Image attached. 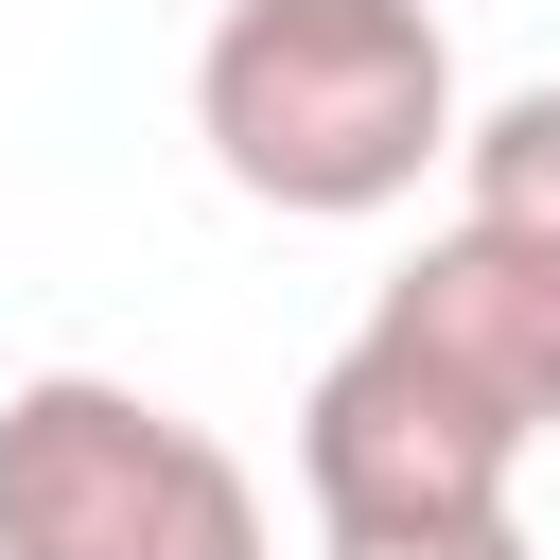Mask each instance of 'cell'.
Masks as SVG:
<instances>
[{
	"mask_svg": "<svg viewBox=\"0 0 560 560\" xmlns=\"http://www.w3.org/2000/svg\"><path fill=\"white\" fill-rule=\"evenodd\" d=\"M332 560H525V525L508 508H472V525H315Z\"/></svg>",
	"mask_w": 560,
	"mask_h": 560,
	"instance_id": "obj_6",
	"label": "cell"
},
{
	"mask_svg": "<svg viewBox=\"0 0 560 560\" xmlns=\"http://www.w3.org/2000/svg\"><path fill=\"white\" fill-rule=\"evenodd\" d=\"M192 140L280 228H368L455 158L438 0H228L192 52Z\"/></svg>",
	"mask_w": 560,
	"mask_h": 560,
	"instance_id": "obj_1",
	"label": "cell"
},
{
	"mask_svg": "<svg viewBox=\"0 0 560 560\" xmlns=\"http://www.w3.org/2000/svg\"><path fill=\"white\" fill-rule=\"evenodd\" d=\"M455 210L560 262V88H508V105H490V122L455 140Z\"/></svg>",
	"mask_w": 560,
	"mask_h": 560,
	"instance_id": "obj_5",
	"label": "cell"
},
{
	"mask_svg": "<svg viewBox=\"0 0 560 560\" xmlns=\"http://www.w3.org/2000/svg\"><path fill=\"white\" fill-rule=\"evenodd\" d=\"M368 332H385L420 385H455L472 420H508V438L560 420V262L508 245V228H472V210H455L385 298H368Z\"/></svg>",
	"mask_w": 560,
	"mask_h": 560,
	"instance_id": "obj_4",
	"label": "cell"
},
{
	"mask_svg": "<svg viewBox=\"0 0 560 560\" xmlns=\"http://www.w3.org/2000/svg\"><path fill=\"white\" fill-rule=\"evenodd\" d=\"M0 560H262V472L105 368H35L0 402Z\"/></svg>",
	"mask_w": 560,
	"mask_h": 560,
	"instance_id": "obj_2",
	"label": "cell"
},
{
	"mask_svg": "<svg viewBox=\"0 0 560 560\" xmlns=\"http://www.w3.org/2000/svg\"><path fill=\"white\" fill-rule=\"evenodd\" d=\"M508 472H525V438L472 420L455 385H420L385 332H350V350L315 368V402H298V490H315V525H472V508H508Z\"/></svg>",
	"mask_w": 560,
	"mask_h": 560,
	"instance_id": "obj_3",
	"label": "cell"
}]
</instances>
